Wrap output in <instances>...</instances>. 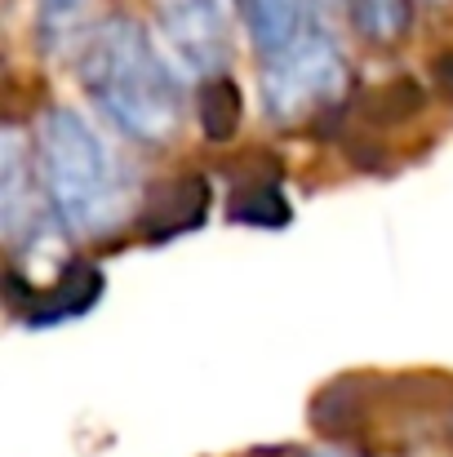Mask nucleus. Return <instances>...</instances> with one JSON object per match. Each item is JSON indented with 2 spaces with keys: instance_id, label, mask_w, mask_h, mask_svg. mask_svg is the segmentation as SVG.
<instances>
[{
  "instance_id": "nucleus-6",
  "label": "nucleus",
  "mask_w": 453,
  "mask_h": 457,
  "mask_svg": "<svg viewBox=\"0 0 453 457\" xmlns=\"http://www.w3.org/2000/svg\"><path fill=\"white\" fill-rule=\"evenodd\" d=\"M209 204H214V187L205 173H178L169 182H160L143 200L138 209V231L151 245H164V240H178L187 231H196L205 218H209Z\"/></svg>"
},
{
  "instance_id": "nucleus-10",
  "label": "nucleus",
  "mask_w": 453,
  "mask_h": 457,
  "mask_svg": "<svg viewBox=\"0 0 453 457\" xmlns=\"http://www.w3.org/2000/svg\"><path fill=\"white\" fill-rule=\"evenodd\" d=\"M196 112H200V129L209 143H231L240 134V120H245V94L231 76H209L200 85Z\"/></svg>"
},
{
  "instance_id": "nucleus-1",
  "label": "nucleus",
  "mask_w": 453,
  "mask_h": 457,
  "mask_svg": "<svg viewBox=\"0 0 453 457\" xmlns=\"http://www.w3.org/2000/svg\"><path fill=\"white\" fill-rule=\"evenodd\" d=\"M80 80L94 107L134 143L164 147L182 134V85L143 22L103 18L80 54Z\"/></svg>"
},
{
  "instance_id": "nucleus-13",
  "label": "nucleus",
  "mask_w": 453,
  "mask_h": 457,
  "mask_svg": "<svg viewBox=\"0 0 453 457\" xmlns=\"http://www.w3.org/2000/svg\"><path fill=\"white\" fill-rule=\"evenodd\" d=\"M436 85L445 89V98H453V54L436 58Z\"/></svg>"
},
{
  "instance_id": "nucleus-2",
  "label": "nucleus",
  "mask_w": 453,
  "mask_h": 457,
  "mask_svg": "<svg viewBox=\"0 0 453 457\" xmlns=\"http://www.w3.org/2000/svg\"><path fill=\"white\" fill-rule=\"evenodd\" d=\"M36 164L54 218L76 236H112L134 209V173L76 112L49 107L36 125Z\"/></svg>"
},
{
  "instance_id": "nucleus-8",
  "label": "nucleus",
  "mask_w": 453,
  "mask_h": 457,
  "mask_svg": "<svg viewBox=\"0 0 453 457\" xmlns=\"http://www.w3.org/2000/svg\"><path fill=\"white\" fill-rule=\"evenodd\" d=\"M98 27V0H36V40L49 58H80Z\"/></svg>"
},
{
  "instance_id": "nucleus-14",
  "label": "nucleus",
  "mask_w": 453,
  "mask_h": 457,
  "mask_svg": "<svg viewBox=\"0 0 453 457\" xmlns=\"http://www.w3.org/2000/svg\"><path fill=\"white\" fill-rule=\"evenodd\" d=\"M440 422H445V431H449V440H453V404L445 409V418H440Z\"/></svg>"
},
{
  "instance_id": "nucleus-16",
  "label": "nucleus",
  "mask_w": 453,
  "mask_h": 457,
  "mask_svg": "<svg viewBox=\"0 0 453 457\" xmlns=\"http://www.w3.org/2000/svg\"><path fill=\"white\" fill-rule=\"evenodd\" d=\"M333 4H347V0H333Z\"/></svg>"
},
{
  "instance_id": "nucleus-7",
  "label": "nucleus",
  "mask_w": 453,
  "mask_h": 457,
  "mask_svg": "<svg viewBox=\"0 0 453 457\" xmlns=\"http://www.w3.org/2000/svg\"><path fill=\"white\" fill-rule=\"evenodd\" d=\"M36 143L22 138L18 125H4V138H0V231H4V245L13 249L22 240V227H36L45 222L40 204H36Z\"/></svg>"
},
{
  "instance_id": "nucleus-5",
  "label": "nucleus",
  "mask_w": 453,
  "mask_h": 457,
  "mask_svg": "<svg viewBox=\"0 0 453 457\" xmlns=\"http://www.w3.org/2000/svg\"><path fill=\"white\" fill-rule=\"evenodd\" d=\"M4 294L18 320L27 324H63V320H80L85 311H94L103 298V271L94 262H67L45 289L27 285L22 271L9 267L4 276Z\"/></svg>"
},
{
  "instance_id": "nucleus-4",
  "label": "nucleus",
  "mask_w": 453,
  "mask_h": 457,
  "mask_svg": "<svg viewBox=\"0 0 453 457\" xmlns=\"http://www.w3.org/2000/svg\"><path fill=\"white\" fill-rule=\"evenodd\" d=\"M151 4H155L164 45L191 76L200 80L227 76L231 45H236L231 0H151Z\"/></svg>"
},
{
  "instance_id": "nucleus-9",
  "label": "nucleus",
  "mask_w": 453,
  "mask_h": 457,
  "mask_svg": "<svg viewBox=\"0 0 453 457\" xmlns=\"http://www.w3.org/2000/svg\"><path fill=\"white\" fill-rule=\"evenodd\" d=\"M347 18L356 27V36L373 49H391L414 31V0H347Z\"/></svg>"
},
{
  "instance_id": "nucleus-3",
  "label": "nucleus",
  "mask_w": 453,
  "mask_h": 457,
  "mask_svg": "<svg viewBox=\"0 0 453 457\" xmlns=\"http://www.w3.org/2000/svg\"><path fill=\"white\" fill-rule=\"evenodd\" d=\"M351 98V67L342 45L315 22L298 45L276 58H263V103L267 116L285 129L324 125Z\"/></svg>"
},
{
  "instance_id": "nucleus-11",
  "label": "nucleus",
  "mask_w": 453,
  "mask_h": 457,
  "mask_svg": "<svg viewBox=\"0 0 453 457\" xmlns=\"http://www.w3.org/2000/svg\"><path fill=\"white\" fill-rule=\"evenodd\" d=\"M423 107H427V89H423L418 80L400 76V80L373 89V94L360 103V116H365V125H373V129H396V125L414 120Z\"/></svg>"
},
{
  "instance_id": "nucleus-15",
  "label": "nucleus",
  "mask_w": 453,
  "mask_h": 457,
  "mask_svg": "<svg viewBox=\"0 0 453 457\" xmlns=\"http://www.w3.org/2000/svg\"><path fill=\"white\" fill-rule=\"evenodd\" d=\"M311 457H356V453H311Z\"/></svg>"
},
{
  "instance_id": "nucleus-12",
  "label": "nucleus",
  "mask_w": 453,
  "mask_h": 457,
  "mask_svg": "<svg viewBox=\"0 0 453 457\" xmlns=\"http://www.w3.org/2000/svg\"><path fill=\"white\" fill-rule=\"evenodd\" d=\"M227 213L236 222H249V227H285L289 222V200H285L276 178H258V182H249L231 195Z\"/></svg>"
}]
</instances>
